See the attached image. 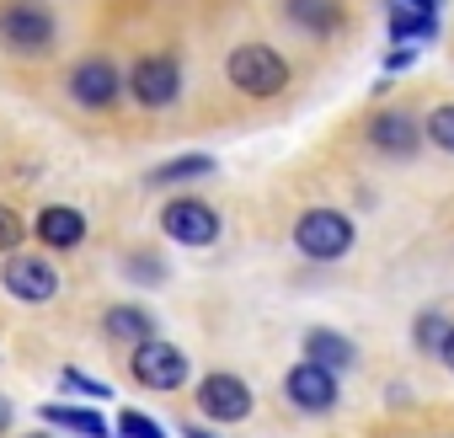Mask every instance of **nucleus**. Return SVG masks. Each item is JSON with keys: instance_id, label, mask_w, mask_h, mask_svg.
Segmentation results:
<instances>
[{"instance_id": "1", "label": "nucleus", "mask_w": 454, "mask_h": 438, "mask_svg": "<svg viewBox=\"0 0 454 438\" xmlns=\"http://www.w3.org/2000/svg\"><path fill=\"white\" fill-rule=\"evenodd\" d=\"M224 75H231V86L247 91V97H278V91L289 86V65H284V54L268 49V43H241V49H231Z\"/></svg>"}, {"instance_id": "2", "label": "nucleus", "mask_w": 454, "mask_h": 438, "mask_svg": "<svg viewBox=\"0 0 454 438\" xmlns=\"http://www.w3.org/2000/svg\"><path fill=\"white\" fill-rule=\"evenodd\" d=\"M294 246L316 262H337L353 246V219L337 214V208H310V214L294 219Z\"/></svg>"}, {"instance_id": "3", "label": "nucleus", "mask_w": 454, "mask_h": 438, "mask_svg": "<svg viewBox=\"0 0 454 438\" xmlns=\"http://www.w3.org/2000/svg\"><path fill=\"white\" fill-rule=\"evenodd\" d=\"M0 38L22 54H43L54 43V17L38 0H6V6H0Z\"/></svg>"}, {"instance_id": "4", "label": "nucleus", "mask_w": 454, "mask_h": 438, "mask_svg": "<svg viewBox=\"0 0 454 438\" xmlns=\"http://www.w3.org/2000/svg\"><path fill=\"white\" fill-rule=\"evenodd\" d=\"M160 231L176 241V246H214L219 241V214L203 203V198H171L160 208Z\"/></svg>"}, {"instance_id": "5", "label": "nucleus", "mask_w": 454, "mask_h": 438, "mask_svg": "<svg viewBox=\"0 0 454 438\" xmlns=\"http://www.w3.org/2000/svg\"><path fill=\"white\" fill-rule=\"evenodd\" d=\"M198 411L208 417V422H241V417H252V385L241 379V374H203L198 379Z\"/></svg>"}, {"instance_id": "6", "label": "nucleus", "mask_w": 454, "mask_h": 438, "mask_svg": "<svg viewBox=\"0 0 454 438\" xmlns=\"http://www.w3.org/2000/svg\"><path fill=\"white\" fill-rule=\"evenodd\" d=\"M129 91L139 107H171L182 97V65L171 54H145L129 75Z\"/></svg>"}, {"instance_id": "7", "label": "nucleus", "mask_w": 454, "mask_h": 438, "mask_svg": "<svg viewBox=\"0 0 454 438\" xmlns=\"http://www.w3.org/2000/svg\"><path fill=\"white\" fill-rule=\"evenodd\" d=\"M129 369H134V379L145 390H176V385H187V353L176 342H160V337L145 342V348H134Z\"/></svg>"}, {"instance_id": "8", "label": "nucleus", "mask_w": 454, "mask_h": 438, "mask_svg": "<svg viewBox=\"0 0 454 438\" xmlns=\"http://www.w3.org/2000/svg\"><path fill=\"white\" fill-rule=\"evenodd\" d=\"M118 91H123V75H118V65L102 59V54H91V59H81V65L70 70V97H75L81 107H91V113L113 107Z\"/></svg>"}, {"instance_id": "9", "label": "nucleus", "mask_w": 454, "mask_h": 438, "mask_svg": "<svg viewBox=\"0 0 454 438\" xmlns=\"http://www.w3.org/2000/svg\"><path fill=\"white\" fill-rule=\"evenodd\" d=\"M284 390H289V401H294L300 411H332V406L342 401L337 374H332V369H321V364H310V358H300V364L289 369Z\"/></svg>"}, {"instance_id": "10", "label": "nucleus", "mask_w": 454, "mask_h": 438, "mask_svg": "<svg viewBox=\"0 0 454 438\" xmlns=\"http://www.w3.org/2000/svg\"><path fill=\"white\" fill-rule=\"evenodd\" d=\"M0 284H6L12 300H27V305H43V300L59 294V273L43 257H12L6 273H0Z\"/></svg>"}, {"instance_id": "11", "label": "nucleus", "mask_w": 454, "mask_h": 438, "mask_svg": "<svg viewBox=\"0 0 454 438\" xmlns=\"http://www.w3.org/2000/svg\"><path fill=\"white\" fill-rule=\"evenodd\" d=\"M369 145L385 150V155H411L422 145V123L406 113V107H380L369 118Z\"/></svg>"}, {"instance_id": "12", "label": "nucleus", "mask_w": 454, "mask_h": 438, "mask_svg": "<svg viewBox=\"0 0 454 438\" xmlns=\"http://www.w3.org/2000/svg\"><path fill=\"white\" fill-rule=\"evenodd\" d=\"M33 236H38L43 246L70 252V246H81V241H86V214H81V208H70V203H49V208L33 219Z\"/></svg>"}, {"instance_id": "13", "label": "nucleus", "mask_w": 454, "mask_h": 438, "mask_svg": "<svg viewBox=\"0 0 454 438\" xmlns=\"http://www.w3.org/2000/svg\"><path fill=\"white\" fill-rule=\"evenodd\" d=\"M102 332L113 342H123V348H145V342H155V316L139 310V305H113L102 316Z\"/></svg>"}, {"instance_id": "14", "label": "nucleus", "mask_w": 454, "mask_h": 438, "mask_svg": "<svg viewBox=\"0 0 454 438\" xmlns=\"http://www.w3.org/2000/svg\"><path fill=\"white\" fill-rule=\"evenodd\" d=\"M395 38H427L438 27V0H385Z\"/></svg>"}, {"instance_id": "15", "label": "nucleus", "mask_w": 454, "mask_h": 438, "mask_svg": "<svg viewBox=\"0 0 454 438\" xmlns=\"http://www.w3.org/2000/svg\"><path fill=\"white\" fill-rule=\"evenodd\" d=\"M305 358H310V364H321V369H332V374H337V369H348V364H353V358H358V353H353V342H348V337H342V332H326V326H316V332H310V337H305Z\"/></svg>"}, {"instance_id": "16", "label": "nucleus", "mask_w": 454, "mask_h": 438, "mask_svg": "<svg viewBox=\"0 0 454 438\" xmlns=\"http://www.w3.org/2000/svg\"><path fill=\"white\" fill-rule=\"evenodd\" d=\"M284 12L305 33H337L342 27V0H284Z\"/></svg>"}, {"instance_id": "17", "label": "nucleus", "mask_w": 454, "mask_h": 438, "mask_svg": "<svg viewBox=\"0 0 454 438\" xmlns=\"http://www.w3.org/2000/svg\"><path fill=\"white\" fill-rule=\"evenodd\" d=\"M43 422H54V427H70V433H81V438H107V422L97 417V411H86V406H43Z\"/></svg>"}, {"instance_id": "18", "label": "nucleus", "mask_w": 454, "mask_h": 438, "mask_svg": "<svg viewBox=\"0 0 454 438\" xmlns=\"http://www.w3.org/2000/svg\"><path fill=\"white\" fill-rule=\"evenodd\" d=\"M208 171H214V160H208V155H176V160L155 166V171H150V182H155V187H171V182H192V176H208Z\"/></svg>"}, {"instance_id": "19", "label": "nucleus", "mask_w": 454, "mask_h": 438, "mask_svg": "<svg viewBox=\"0 0 454 438\" xmlns=\"http://www.w3.org/2000/svg\"><path fill=\"white\" fill-rule=\"evenodd\" d=\"M422 134H427V145H438V150H449V155H454V102L433 107V113H427V123H422Z\"/></svg>"}, {"instance_id": "20", "label": "nucleus", "mask_w": 454, "mask_h": 438, "mask_svg": "<svg viewBox=\"0 0 454 438\" xmlns=\"http://www.w3.org/2000/svg\"><path fill=\"white\" fill-rule=\"evenodd\" d=\"M449 332H454V321H449V316H438V310H427V316L417 321V342H422L427 353H438V348L449 342Z\"/></svg>"}, {"instance_id": "21", "label": "nucleus", "mask_w": 454, "mask_h": 438, "mask_svg": "<svg viewBox=\"0 0 454 438\" xmlns=\"http://www.w3.org/2000/svg\"><path fill=\"white\" fill-rule=\"evenodd\" d=\"M22 241H27V225H22V214L0 203V252H12V257H17V246H22Z\"/></svg>"}, {"instance_id": "22", "label": "nucleus", "mask_w": 454, "mask_h": 438, "mask_svg": "<svg viewBox=\"0 0 454 438\" xmlns=\"http://www.w3.org/2000/svg\"><path fill=\"white\" fill-rule=\"evenodd\" d=\"M118 438H166V427L155 417H145V411H123L118 417Z\"/></svg>"}, {"instance_id": "23", "label": "nucleus", "mask_w": 454, "mask_h": 438, "mask_svg": "<svg viewBox=\"0 0 454 438\" xmlns=\"http://www.w3.org/2000/svg\"><path fill=\"white\" fill-rule=\"evenodd\" d=\"M59 385H65V390H81V395H91V401H107V395H113L107 385H97V379H86L81 369H65V374H59Z\"/></svg>"}, {"instance_id": "24", "label": "nucleus", "mask_w": 454, "mask_h": 438, "mask_svg": "<svg viewBox=\"0 0 454 438\" xmlns=\"http://www.w3.org/2000/svg\"><path fill=\"white\" fill-rule=\"evenodd\" d=\"M134 278H139V284H160V278H166V268H160V262H150V257H134Z\"/></svg>"}, {"instance_id": "25", "label": "nucleus", "mask_w": 454, "mask_h": 438, "mask_svg": "<svg viewBox=\"0 0 454 438\" xmlns=\"http://www.w3.org/2000/svg\"><path fill=\"white\" fill-rule=\"evenodd\" d=\"M411 59H417V49H395V54H390V59H385V65H390V70H406V65H411Z\"/></svg>"}, {"instance_id": "26", "label": "nucleus", "mask_w": 454, "mask_h": 438, "mask_svg": "<svg viewBox=\"0 0 454 438\" xmlns=\"http://www.w3.org/2000/svg\"><path fill=\"white\" fill-rule=\"evenodd\" d=\"M6 427H12V401L0 395V438H6Z\"/></svg>"}, {"instance_id": "27", "label": "nucleus", "mask_w": 454, "mask_h": 438, "mask_svg": "<svg viewBox=\"0 0 454 438\" xmlns=\"http://www.w3.org/2000/svg\"><path fill=\"white\" fill-rule=\"evenodd\" d=\"M438 358H443V369H454V332H449V342L438 348Z\"/></svg>"}, {"instance_id": "28", "label": "nucleus", "mask_w": 454, "mask_h": 438, "mask_svg": "<svg viewBox=\"0 0 454 438\" xmlns=\"http://www.w3.org/2000/svg\"><path fill=\"white\" fill-rule=\"evenodd\" d=\"M187 438H214V433H198V427H187Z\"/></svg>"}]
</instances>
